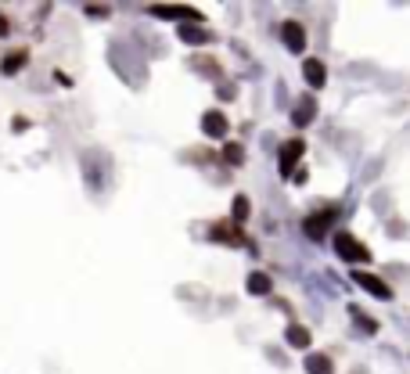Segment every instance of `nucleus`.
Listing matches in <instances>:
<instances>
[{
  "instance_id": "nucleus-1",
  "label": "nucleus",
  "mask_w": 410,
  "mask_h": 374,
  "mask_svg": "<svg viewBox=\"0 0 410 374\" xmlns=\"http://www.w3.org/2000/svg\"><path fill=\"white\" fill-rule=\"evenodd\" d=\"M335 252H338L345 263H367V259H371V252H367V248H364L350 231H338V234H335Z\"/></svg>"
},
{
  "instance_id": "nucleus-2",
  "label": "nucleus",
  "mask_w": 410,
  "mask_h": 374,
  "mask_svg": "<svg viewBox=\"0 0 410 374\" xmlns=\"http://www.w3.org/2000/svg\"><path fill=\"white\" fill-rule=\"evenodd\" d=\"M331 220H335V212H331V209H328V212H313V216H306V224H302L306 238L324 241V234L331 231Z\"/></svg>"
},
{
  "instance_id": "nucleus-3",
  "label": "nucleus",
  "mask_w": 410,
  "mask_h": 374,
  "mask_svg": "<svg viewBox=\"0 0 410 374\" xmlns=\"http://www.w3.org/2000/svg\"><path fill=\"white\" fill-rule=\"evenodd\" d=\"M302 151H306V144L295 137V141H285V144H281V173H285V176H292V166L302 159Z\"/></svg>"
},
{
  "instance_id": "nucleus-4",
  "label": "nucleus",
  "mask_w": 410,
  "mask_h": 374,
  "mask_svg": "<svg viewBox=\"0 0 410 374\" xmlns=\"http://www.w3.org/2000/svg\"><path fill=\"white\" fill-rule=\"evenodd\" d=\"M302 76H306V83H309L313 90H321V86L328 83V69H324V61H321V58H306V61H302Z\"/></svg>"
},
{
  "instance_id": "nucleus-5",
  "label": "nucleus",
  "mask_w": 410,
  "mask_h": 374,
  "mask_svg": "<svg viewBox=\"0 0 410 374\" xmlns=\"http://www.w3.org/2000/svg\"><path fill=\"white\" fill-rule=\"evenodd\" d=\"M353 280H357L360 288H367L374 299H392V288L385 285V280H378V277H371V273H364V270H357V273H353Z\"/></svg>"
},
{
  "instance_id": "nucleus-6",
  "label": "nucleus",
  "mask_w": 410,
  "mask_h": 374,
  "mask_svg": "<svg viewBox=\"0 0 410 374\" xmlns=\"http://www.w3.org/2000/svg\"><path fill=\"white\" fill-rule=\"evenodd\" d=\"M151 15H159V18H187V22H198V18H202L195 8H184V4H180V8H177V4H155Z\"/></svg>"
},
{
  "instance_id": "nucleus-7",
  "label": "nucleus",
  "mask_w": 410,
  "mask_h": 374,
  "mask_svg": "<svg viewBox=\"0 0 410 374\" xmlns=\"http://www.w3.org/2000/svg\"><path fill=\"white\" fill-rule=\"evenodd\" d=\"M281 37H285L288 51H302L306 47V29L299 22H285V25H281Z\"/></svg>"
},
{
  "instance_id": "nucleus-8",
  "label": "nucleus",
  "mask_w": 410,
  "mask_h": 374,
  "mask_svg": "<svg viewBox=\"0 0 410 374\" xmlns=\"http://www.w3.org/2000/svg\"><path fill=\"white\" fill-rule=\"evenodd\" d=\"M202 130H205V137H224L227 134V115L224 112H205L202 115Z\"/></svg>"
},
{
  "instance_id": "nucleus-9",
  "label": "nucleus",
  "mask_w": 410,
  "mask_h": 374,
  "mask_svg": "<svg viewBox=\"0 0 410 374\" xmlns=\"http://www.w3.org/2000/svg\"><path fill=\"white\" fill-rule=\"evenodd\" d=\"M313 115H317V101H313V98H299V108H295V115H292L295 127H306Z\"/></svg>"
},
{
  "instance_id": "nucleus-10",
  "label": "nucleus",
  "mask_w": 410,
  "mask_h": 374,
  "mask_svg": "<svg viewBox=\"0 0 410 374\" xmlns=\"http://www.w3.org/2000/svg\"><path fill=\"white\" fill-rule=\"evenodd\" d=\"M335 367H331V360L324 356V353H309L306 356V374H331Z\"/></svg>"
},
{
  "instance_id": "nucleus-11",
  "label": "nucleus",
  "mask_w": 410,
  "mask_h": 374,
  "mask_svg": "<svg viewBox=\"0 0 410 374\" xmlns=\"http://www.w3.org/2000/svg\"><path fill=\"white\" fill-rule=\"evenodd\" d=\"M285 338H288V346H295V349H306V346H309V331L299 328V324H292Z\"/></svg>"
},
{
  "instance_id": "nucleus-12",
  "label": "nucleus",
  "mask_w": 410,
  "mask_h": 374,
  "mask_svg": "<svg viewBox=\"0 0 410 374\" xmlns=\"http://www.w3.org/2000/svg\"><path fill=\"white\" fill-rule=\"evenodd\" d=\"M248 292H252V295H267V292H270V277H267V273H252V277H248Z\"/></svg>"
},
{
  "instance_id": "nucleus-13",
  "label": "nucleus",
  "mask_w": 410,
  "mask_h": 374,
  "mask_svg": "<svg viewBox=\"0 0 410 374\" xmlns=\"http://www.w3.org/2000/svg\"><path fill=\"white\" fill-rule=\"evenodd\" d=\"M248 209H252V205H248V198H245V195H238V198H234V205H231V212H234L231 220H234V224H245V220H248Z\"/></svg>"
},
{
  "instance_id": "nucleus-14",
  "label": "nucleus",
  "mask_w": 410,
  "mask_h": 374,
  "mask_svg": "<svg viewBox=\"0 0 410 374\" xmlns=\"http://www.w3.org/2000/svg\"><path fill=\"white\" fill-rule=\"evenodd\" d=\"M22 65H25V51H15L11 58H4V61H0V69H4L8 76H15V72H18Z\"/></svg>"
},
{
  "instance_id": "nucleus-15",
  "label": "nucleus",
  "mask_w": 410,
  "mask_h": 374,
  "mask_svg": "<svg viewBox=\"0 0 410 374\" xmlns=\"http://www.w3.org/2000/svg\"><path fill=\"white\" fill-rule=\"evenodd\" d=\"M212 238H219V241H241V231H234L231 224H219V227H212Z\"/></svg>"
},
{
  "instance_id": "nucleus-16",
  "label": "nucleus",
  "mask_w": 410,
  "mask_h": 374,
  "mask_svg": "<svg viewBox=\"0 0 410 374\" xmlns=\"http://www.w3.org/2000/svg\"><path fill=\"white\" fill-rule=\"evenodd\" d=\"M224 159H227L231 166H241V162H245V151H241V144H227V148H224Z\"/></svg>"
},
{
  "instance_id": "nucleus-17",
  "label": "nucleus",
  "mask_w": 410,
  "mask_h": 374,
  "mask_svg": "<svg viewBox=\"0 0 410 374\" xmlns=\"http://www.w3.org/2000/svg\"><path fill=\"white\" fill-rule=\"evenodd\" d=\"M191 65H195V69H205L209 76H216V69H219V65H216V61H212V58H195V61H191Z\"/></svg>"
},
{
  "instance_id": "nucleus-18",
  "label": "nucleus",
  "mask_w": 410,
  "mask_h": 374,
  "mask_svg": "<svg viewBox=\"0 0 410 374\" xmlns=\"http://www.w3.org/2000/svg\"><path fill=\"white\" fill-rule=\"evenodd\" d=\"M180 37H187V40H209L205 33H198V29H180Z\"/></svg>"
},
{
  "instance_id": "nucleus-19",
  "label": "nucleus",
  "mask_w": 410,
  "mask_h": 374,
  "mask_svg": "<svg viewBox=\"0 0 410 374\" xmlns=\"http://www.w3.org/2000/svg\"><path fill=\"white\" fill-rule=\"evenodd\" d=\"M87 15H94V18H105V15H108V8H101V4L94 8V4H90V8H87Z\"/></svg>"
},
{
  "instance_id": "nucleus-20",
  "label": "nucleus",
  "mask_w": 410,
  "mask_h": 374,
  "mask_svg": "<svg viewBox=\"0 0 410 374\" xmlns=\"http://www.w3.org/2000/svg\"><path fill=\"white\" fill-rule=\"evenodd\" d=\"M0 37H8V18L0 15Z\"/></svg>"
}]
</instances>
